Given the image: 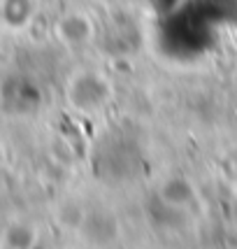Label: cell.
<instances>
[{"label": "cell", "instance_id": "cell-1", "mask_svg": "<svg viewBox=\"0 0 237 249\" xmlns=\"http://www.w3.org/2000/svg\"><path fill=\"white\" fill-rule=\"evenodd\" d=\"M35 235L28 233V231H23V233H17V226H12L7 233H5V242L7 245H17V247H21V245H31Z\"/></svg>", "mask_w": 237, "mask_h": 249}, {"label": "cell", "instance_id": "cell-2", "mask_svg": "<svg viewBox=\"0 0 237 249\" xmlns=\"http://www.w3.org/2000/svg\"><path fill=\"white\" fill-rule=\"evenodd\" d=\"M5 161V152H2V144H0V163Z\"/></svg>", "mask_w": 237, "mask_h": 249}]
</instances>
